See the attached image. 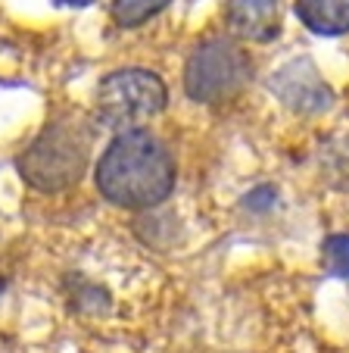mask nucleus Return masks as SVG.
Masks as SVG:
<instances>
[{"label":"nucleus","mask_w":349,"mask_h":353,"mask_svg":"<svg viewBox=\"0 0 349 353\" xmlns=\"http://www.w3.org/2000/svg\"><path fill=\"white\" fill-rule=\"evenodd\" d=\"M324 250V266L337 279H349V234H330L321 244Z\"/></svg>","instance_id":"1a4fd4ad"},{"label":"nucleus","mask_w":349,"mask_h":353,"mask_svg":"<svg viewBox=\"0 0 349 353\" xmlns=\"http://www.w3.org/2000/svg\"><path fill=\"white\" fill-rule=\"evenodd\" d=\"M178 166L162 138L134 125L119 134L100 154L94 181L97 191L122 210H153L175 191Z\"/></svg>","instance_id":"f257e3e1"},{"label":"nucleus","mask_w":349,"mask_h":353,"mask_svg":"<svg viewBox=\"0 0 349 353\" xmlns=\"http://www.w3.org/2000/svg\"><path fill=\"white\" fill-rule=\"evenodd\" d=\"M169 103L162 79L150 69H116L97 85V116L112 128H134Z\"/></svg>","instance_id":"20e7f679"},{"label":"nucleus","mask_w":349,"mask_h":353,"mask_svg":"<svg viewBox=\"0 0 349 353\" xmlns=\"http://www.w3.org/2000/svg\"><path fill=\"white\" fill-rule=\"evenodd\" d=\"M94 150V125L85 113L66 110L47 119L38 138L16 160L28 188L41 194H60L75 188L87 172Z\"/></svg>","instance_id":"f03ea898"},{"label":"nucleus","mask_w":349,"mask_h":353,"mask_svg":"<svg viewBox=\"0 0 349 353\" xmlns=\"http://www.w3.org/2000/svg\"><path fill=\"white\" fill-rule=\"evenodd\" d=\"M224 22L237 41L268 44L281 34V0H224Z\"/></svg>","instance_id":"39448f33"},{"label":"nucleus","mask_w":349,"mask_h":353,"mask_svg":"<svg viewBox=\"0 0 349 353\" xmlns=\"http://www.w3.org/2000/svg\"><path fill=\"white\" fill-rule=\"evenodd\" d=\"M56 3H63V7H91L97 0H56Z\"/></svg>","instance_id":"9d476101"},{"label":"nucleus","mask_w":349,"mask_h":353,"mask_svg":"<svg viewBox=\"0 0 349 353\" xmlns=\"http://www.w3.org/2000/svg\"><path fill=\"white\" fill-rule=\"evenodd\" d=\"M171 0H112L109 19L119 28H140L144 22H150L153 16H159Z\"/></svg>","instance_id":"6e6552de"},{"label":"nucleus","mask_w":349,"mask_h":353,"mask_svg":"<svg viewBox=\"0 0 349 353\" xmlns=\"http://www.w3.org/2000/svg\"><path fill=\"white\" fill-rule=\"evenodd\" d=\"M277 91H281L284 103H290V107H297V110L330 107V88L312 72V66H309V72L303 75V81H297L290 75V69H284L281 79H277Z\"/></svg>","instance_id":"0eeeda50"},{"label":"nucleus","mask_w":349,"mask_h":353,"mask_svg":"<svg viewBox=\"0 0 349 353\" xmlns=\"http://www.w3.org/2000/svg\"><path fill=\"white\" fill-rule=\"evenodd\" d=\"M297 19L321 38H337L349 32V0H297Z\"/></svg>","instance_id":"423d86ee"},{"label":"nucleus","mask_w":349,"mask_h":353,"mask_svg":"<svg viewBox=\"0 0 349 353\" xmlns=\"http://www.w3.org/2000/svg\"><path fill=\"white\" fill-rule=\"evenodd\" d=\"M253 81V60L234 38H209L187 57L184 91L191 100L218 107L237 100Z\"/></svg>","instance_id":"7ed1b4c3"}]
</instances>
